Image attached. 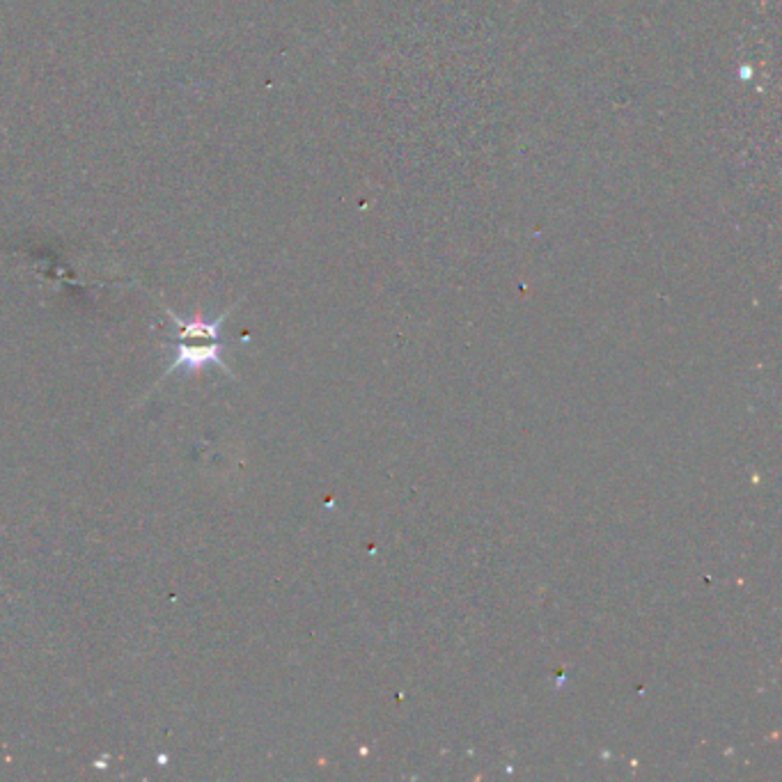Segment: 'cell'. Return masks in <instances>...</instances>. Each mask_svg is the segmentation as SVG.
Returning a JSON list of instances; mask_svg holds the SVG:
<instances>
[{"label":"cell","instance_id":"cell-1","mask_svg":"<svg viewBox=\"0 0 782 782\" xmlns=\"http://www.w3.org/2000/svg\"><path fill=\"white\" fill-rule=\"evenodd\" d=\"M207 365H216L230 374L228 365L223 363V344L221 342H205V344H195L191 340H179L177 344V358L172 361V365L166 370L163 377L177 372V370H186V372H195L202 370Z\"/></svg>","mask_w":782,"mask_h":782},{"label":"cell","instance_id":"cell-2","mask_svg":"<svg viewBox=\"0 0 782 782\" xmlns=\"http://www.w3.org/2000/svg\"><path fill=\"white\" fill-rule=\"evenodd\" d=\"M168 315L175 319V324L179 328V340H209V342H218V331H221V326L225 322V317L230 315L228 312H223V315H218L214 322H209V319L205 317H193V319H179L177 315H172V312H168Z\"/></svg>","mask_w":782,"mask_h":782}]
</instances>
